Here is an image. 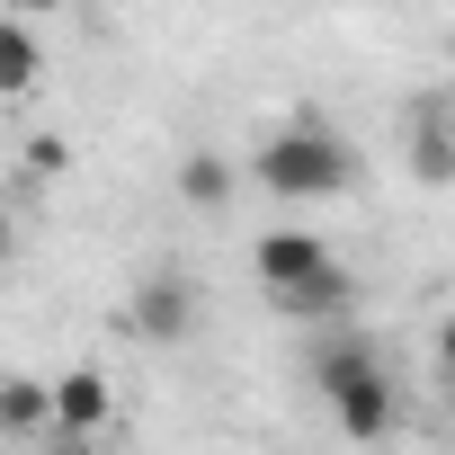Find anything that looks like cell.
Instances as JSON below:
<instances>
[{
  "label": "cell",
  "instance_id": "cell-14",
  "mask_svg": "<svg viewBox=\"0 0 455 455\" xmlns=\"http://www.w3.org/2000/svg\"><path fill=\"white\" fill-rule=\"evenodd\" d=\"M10 251H19V242H10V205H0V259H10Z\"/></svg>",
  "mask_w": 455,
  "mask_h": 455
},
{
  "label": "cell",
  "instance_id": "cell-7",
  "mask_svg": "<svg viewBox=\"0 0 455 455\" xmlns=\"http://www.w3.org/2000/svg\"><path fill=\"white\" fill-rule=\"evenodd\" d=\"M108 411H116V402H108V375H99V366H72V375L54 384V437H99Z\"/></svg>",
  "mask_w": 455,
  "mask_h": 455
},
{
  "label": "cell",
  "instance_id": "cell-9",
  "mask_svg": "<svg viewBox=\"0 0 455 455\" xmlns=\"http://www.w3.org/2000/svg\"><path fill=\"white\" fill-rule=\"evenodd\" d=\"M0 437H54V384H36V375L0 384Z\"/></svg>",
  "mask_w": 455,
  "mask_h": 455
},
{
  "label": "cell",
  "instance_id": "cell-6",
  "mask_svg": "<svg viewBox=\"0 0 455 455\" xmlns=\"http://www.w3.org/2000/svg\"><path fill=\"white\" fill-rule=\"evenodd\" d=\"M322 259H331V242L313 233V223H277V233H259V242H251L259 286H286V277H304V268H322Z\"/></svg>",
  "mask_w": 455,
  "mask_h": 455
},
{
  "label": "cell",
  "instance_id": "cell-4",
  "mask_svg": "<svg viewBox=\"0 0 455 455\" xmlns=\"http://www.w3.org/2000/svg\"><path fill=\"white\" fill-rule=\"evenodd\" d=\"M402 161L419 188H455V108L446 99H419L402 116Z\"/></svg>",
  "mask_w": 455,
  "mask_h": 455
},
{
  "label": "cell",
  "instance_id": "cell-8",
  "mask_svg": "<svg viewBox=\"0 0 455 455\" xmlns=\"http://www.w3.org/2000/svg\"><path fill=\"white\" fill-rule=\"evenodd\" d=\"M45 81V45H36V28L19 19V10H0V99H28Z\"/></svg>",
  "mask_w": 455,
  "mask_h": 455
},
{
  "label": "cell",
  "instance_id": "cell-12",
  "mask_svg": "<svg viewBox=\"0 0 455 455\" xmlns=\"http://www.w3.org/2000/svg\"><path fill=\"white\" fill-rule=\"evenodd\" d=\"M437 366H455V313L437 322Z\"/></svg>",
  "mask_w": 455,
  "mask_h": 455
},
{
  "label": "cell",
  "instance_id": "cell-13",
  "mask_svg": "<svg viewBox=\"0 0 455 455\" xmlns=\"http://www.w3.org/2000/svg\"><path fill=\"white\" fill-rule=\"evenodd\" d=\"M10 10H19V19H36V10H63V0H10Z\"/></svg>",
  "mask_w": 455,
  "mask_h": 455
},
{
  "label": "cell",
  "instance_id": "cell-3",
  "mask_svg": "<svg viewBox=\"0 0 455 455\" xmlns=\"http://www.w3.org/2000/svg\"><path fill=\"white\" fill-rule=\"evenodd\" d=\"M125 331L152 339V348H179L196 331V277L188 268H152L134 295H125Z\"/></svg>",
  "mask_w": 455,
  "mask_h": 455
},
{
  "label": "cell",
  "instance_id": "cell-11",
  "mask_svg": "<svg viewBox=\"0 0 455 455\" xmlns=\"http://www.w3.org/2000/svg\"><path fill=\"white\" fill-rule=\"evenodd\" d=\"M63 170H72V143H63V134H36V143H28V179H45V188H54Z\"/></svg>",
  "mask_w": 455,
  "mask_h": 455
},
{
  "label": "cell",
  "instance_id": "cell-5",
  "mask_svg": "<svg viewBox=\"0 0 455 455\" xmlns=\"http://www.w3.org/2000/svg\"><path fill=\"white\" fill-rule=\"evenodd\" d=\"M268 304H277L286 322H331V313H348V304H357V277H348L339 259H322V268H304V277L268 286Z\"/></svg>",
  "mask_w": 455,
  "mask_h": 455
},
{
  "label": "cell",
  "instance_id": "cell-10",
  "mask_svg": "<svg viewBox=\"0 0 455 455\" xmlns=\"http://www.w3.org/2000/svg\"><path fill=\"white\" fill-rule=\"evenodd\" d=\"M233 188H242V170L223 161V152H188V161H179V196H188L196 214H214V205H233Z\"/></svg>",
  "mask_w": 455,
  "mask_h": 455
},
{
  "label": "cell",
  "instance_id": "cell-2",
  "mask_svg": "<svg viewBox=\"0 0 455 455\" xmlns=\"http://www.w3.org/2000/svg\"><path fill=\"white\" fill-rule=\"evenodd\" d=\"M313 384H322L339 437H384V428H393V375H384V357H375L366 339H331V348L313 357Z\"/></svg>",
  "mask_w": 455,
  "mask_h": 455
},
{
  "label": "cell",
  "instance_id": "cell-1",
  "mask_svg": "<svg viewBox=\"0 0 455 455\" xmlns=\"http://www.w3.org/2000/svg\"><path fill=\"white\" fill-rule=\"evenodd\" d=\"M251 179H259L268 196H295V205H313V196H348V188L366 179V161H357V143H348L339 125H322V116H295V125H277V134L251 152Z\"/></svg>",
  "mask_w": 455,
  "mask_h": 455
},
{
  "label": "cell",
  "instance_id": "cell-15",
  "mask_svg": "<svg viewBox=\"0 0 455 455\" xmlns=\"http://www.w3.org/2000/svg\"><path fill=\"white\" fill-rule=\"evenodd\" d=\"M446 411H455V366H446Z\"/></svg>",
  "mask_w": 455,
  "mask_h": 455
}]
</instances>
